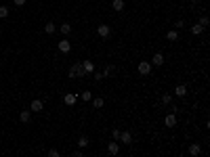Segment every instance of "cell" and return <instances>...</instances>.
<instances>
[{"mask_svg": "<svg viewBox=\"0 0 210 157\" xmlns=\"http://www.w3.org/2000/svg\"><path fill=\"white\" fill-rule=\"evenodd\" d=\"M19 119H21V124H28L29 122V111H21Z\"/></svg>", "mask_w": 210, "mask_h": 157, "instance_id": "cell-23", "label": "cell"}, {"mask_svg": "<svg viewBox=\"0 0 210 157\" xmlns=\"http://www.w3.org/2000/svg\"><path fill=\"white\" fill-rule=\"evenodd\" d=\"M137 69H139V73H141V75H149V73H151V63H147V61H141V63H139V67H137Z\"/></svg>", "mask_w": 210, "mask_h": 157, "instance_id": "cell-4", "label": "cell"}, {"mask_svg": "<svg viewBox=\"0 0 210 157\" xmlns=\"http://www.w3.org/2000/svg\"><path fill=\"white\" fill-rule=\"evenodd\" d=\"M183 25H185V21H183V19H179V21L175 23V28H176V29H183Z\"/></svg>", "mask_w": 210, "mask_h": 157, "instance_id": "cell-28", "label": "cell"}, {"mask_svg": "<svg viewBox=\"0 0 210 157\" xmlns=\"http://www.w3.org/2000/svg\"><path fill=\"white\" fill-rule=\"evenodd\" d=\"M42 109H44V103H42L40 99H34V101L29 103V111H34V113H40Z\"/></svg>", "mask_w": 210, "mask_h": 157, "instance_id": "cell-3", "label": "cell"}, {"mask_svg": "<svg viewBox=\"0 0 210 157\" xmlns=\"http://www.w3.org/2000/svg\"><path fill=\"white\" fill-rule=\"evenodd\" d=\"M88 143H91V140H88L86 136H80V138H78V147H80V149H84V147H88Z\"/></svg>", "mask_w": 210, "mask_h": 157, "instance_id": "cell-21", "label": "cell"}, {"mask_svg": "<svg viewBox=\"0 0 210 157\" xmlns=\"http://www.w3.org/2000/svg\"><path fill=\"white\" fill-rule=\"evenodd\" d=\"M59 29H61L63 36H70L71 34V25H70V23H61V25H59Z\"/></svg>", "mask_w": 210, "mask_h": 157, "instance_id": "cell-14", "label": "cell"}, {"mask_svg": "<svg viewBox=\"0 0 210 157\" xmlns=\"http://www.w3.org/2000/svg\"><path fill=\"white\" fill-rule=\"evenodd\" d=\"M151 65H155V67H162V65H164V55H162V53H155V55L151 57Z\"/></svg>", "mask_w": 210, "mask_h": 157, "instance_id": "cell-6", "label": "cell"}, {"mask_svg": "<svg viewBox=\"0 0 210 157\" xmlns=\"http://www.w3.org/2000/svg\"><path fill=\"white\" fill-rule=\"evenodd\" d=\"M112 7H113V11H116V13H120V11L124 8V0H113Z\"/></svg>", "mask_w": 210, "mask_h": 157, "instance_id": "cell-15", "label": "cell"}, {"mask_svg": "<svg viewBox=\"0 0 210 157\" xmlns=\"http://www.w3.org/2000/svg\"><path fill=\"white\" fill-rule=\"evenodd\" d=\"M67 75H70L71 80H74V78H84V75H86V71H84L82 63H74V65L70 67V73H67Z\"/></svg>", "mask_w": 210, "mask_h": 157, "instance_id": "cell-1", "label": "cell"}, {"mask_svg": "<svg viewBox=\"0 0 210 157\" xmlns=\"http://www.w3.org/2000/svg\"><path fill=\"white\" fill-rule=\"evenodd\" d=\"M191 34H193V36H200V34H204V28L200 25V23H196V25H191Z\"/></svg>", "mask_w": 210, "mask_h": 157, "instance_id": "cell-16", "label": "cell"}, {"mask_svg": "<svg viewBox=\"0 0 210 157\" xmlns=\"http://www.w3.org/2000/svg\"><path fill=\"white\" fill-rule=\"evenodd\" d=\"M57 46H59V50H61L63 55H67V53L71 50V42L70 40H59V44H57Z\"/></svg>", "mask_w": 210, "mask_h": 157, "instance_id": "cell-5", "label": "cell"}, {"mask_svg": "<svg viewBox=\"0 0 210 157\" xmlns=\"http://www.w3.org/2000/svg\"><path fill=\"white\" fill-rule=\"evenodd\" d=\"M197 23H200V25H202V28L206 29V28H208V25H210V19H208V17H206V15H202V17H200V21H197Z\"/></svg>", "mask_w": 210, "mask_h": 157, "instance_id": "cell-22", "label": "cell"}, {"mask_svg": "<svg viewBox=\"0 0 210 157\" xmlns=\"http://www.w3.org/2000/svg\"><path fill=\"white\" fill-rule=\"evenodd\" d=\"M109 34H112V28H109L107 23L97 25V36H99V38H109Z\"/></svg>", "mask_w": 210, "mask_h": 157, "instance_id": "cell-2", "label": "cell"}, {"mask_svg": "<svg viewBox=\"0 0 210 157\" xmlns=\"http://www.w3.org/2000/svg\"><path fill=\"white\" fill-rule=\"evenodd\" d=\"M82 67H84V71H86V73H95V65H92L91 59H86V61L82 63Z\"/></svg>", "mask_w": 210, "mask_h": 157, "instance_id": "cell-10", "label": "cell"}, {"mask_svg": "<svg viewBox=\"0 0 210 157\" xmlns=\"http://www.w3.org/2000/svg\"><path fill=\"white\" fill-rule=\"evenodd\" d=\"M164 124H166V128H175V126H176V115H175V113L166 115V117H164Z\"/></svg>", "mask_w": 210, "mask_h": 157, "instance_id": "cell-8", "label": "cell"}, {"mask_svg": "<svg viewBox=\"0 0 210 157\" xmlns=\"http://www.w3.org/2000/svg\"><path fill=\"white\" fill-rule=\"evenodd\" d=\"M44 32H46V34H55L57 25H55V23H46V25H44Z\"/></svg>", "mask_w": 210, "mask_h": 157, "instance_id": "cell-20", "label": "cell"}, {"mask_svg": "<svg viewBox=\"0 0 210 157\" xmlns=\"http://www.w3.org/2000/svg\"><path fill=\"white\" fill-rule=\"evenodd\" d=\"M13 4H15V7H23V4H25V0H13Z\"/></svg>", "mask_w": 210, "mask_h": 157, "instance_id": "cell-30", "label": "cell"}, {"mask_svg": "<svg viewBox=\"0 0 210 157\" xmlns=\"http://www.w3.org/2000/svg\"><path fill=\"white\" fill-rule=\"evenodd\" d=\"M112 138H113V140H118V138H120V130H113V132H112Z\"/></svg>", "mask_w": 210, "mask_h": 157, "instance_id": "cell-29", "label": "cell"}, {"mask_svg": "<svg viewBox=\"0 0 210 157\" xmlns=\"http://www.w3.org/2000/svg\"><path fill=\"white\" fill-rule=\"evenodd\" d=\"M103 80V73H95V82H101Z\"/></svg>", "mask_w": 210, "mask_h": 157, "instance_id": "cell-31", "label": "cell"}, {"mask_svg": "<svg viewBox=\"0 0 210 157\" xmlns=\"http://www.w3.org/2000/svg\"><path fill=\"white\" fill-rule=\"evenodd\" d=\"M118 140H122L124 144H130V143H133V136H130V132H120Z\"/></svg>", "mask_w": 210, "mask_h": 157, "instance_id": "cell-9", "label": "cell"}, {"mask_svg": "<svg viewBox=\"0 0 210 157\" xmlns=\"http://www.w3.org/2000/svg\"><path fill=\"white\" fill-rule=\"evenodd\" d=\"M91 99H92V94L88 92V90H84L82 92V101H91Z\"/></svg>", "mask_w": 210, "mask_h": 157, "instance_id": "cell-26", "label": "cell"}, {"mask_svg": "<svg viewBox=\"0 0 210 157\" xmlns=\"http://www.w3.org/2000/svg\"><path fill=\"white\" fill-rule=\"evenodd\" d=\"M63 103H65V105H74V103H76V94H65L63 96Z\"/></svg>", "mask_w": 210, "mask_h": 157, "instance_id": "cell-19", "label": "cell"}, {"mask_svg": "<svg viewBox=\"0 0 210 157\" xmlns=\"http://www.w3.org/2000/svg\"><path fill=\"white\" fill-rule=\"evenodd\" d=\"M162 103H164V105H170V103H172V94H162Z\"/></svg>", "mask_w": 210, "mask_h": 157, "instance_id": "cell-25", "label": "cell"}, {"mask_svg": "<svg viewBox=\"0 0 210 157\" xmlns=\"http://www.w3.org/2000/svg\"><path fill=\"white\" fill-rule=\"evenodd\" d=\"M113 73H116V67H113V65H105V69H103V78H112Z\"/></svg>", "mask_w": 210, "mask_h": 157, "instance_id": "cell-11", "label": "cell"}, {"mask_svg": "<svg viewBox=\"0 0 210 157\" xmlns=\"http://www.w3.org/2000/svg\"><path fill=\"white\" fill-rule=\"evenodd\" d=\"M166 38L170 42H175V40H179V32H176V29H170V32H168L166 34Z\"/></svg>", "mask_w": 210, "mask_h": 157, "instance_id": "cell-17", "label": "cell"}, {"mask_svg": "<svg viewBox=\"0 0 210 157\" xmlns=\"http://www.w3.org/2000/svg\"><path fill=\"white\" fill-rule=\"evenodd\" d=\"M200 153H202V147H200L197 143H193L191 147H189V155H200Z\"/></svg>", "mask_w": 210, "mask_h": 157, "instance_id": "cell-13", "label": "cell"}, {"mask_svg": "<svg viewBox=\"0 0 210 157\" xmlns=\"http://www.w3.org/2000/svg\"><path fill=\"white\" fill-rule=\"evenodd\" d=\"M191 2H197V0H191Z\"/></svg>", "mask_w": 210, "mask_h": 157, "instance_id": "cell-32", "label": "cell"}, {"mask_svg": "<svg viewBox=\"0 0 210 157\" xmlns=\"http://www.w3.org/2000/svg\"><path fill=\"white\" fill-rule=\"evenodd\" d=\"M91 101H92V107H97V109H101V107L105 105V101L101 99V96H97V99H91Z\"/></svg>", "mask_w": 210, "mask_h": 157, "instance_id": "cell-18", "label": "cell"}, {"mask_svg": "<svg viewBox=\"0 0 210 157\" xmlns=\"http://www.w3.org/2000/svg\"><path fill=\"white\" fill-rule=\"evenodd\" d=\"M46 155H49V157H59V151H57V149H50Z\"/></svg>", "mask_w": 210, "mask_h": 157, "instance_id": "cell-27", "label": "cell"}, {"mask_svg": "<svg viewBox=\"0 0 210 157\" xmlns=\"http://www.w3.org/2000/svg\"><path fill=\"white\" fill-rule=\"evenodd\" d=\"M175 94L176 96H185V94H187V86H183V84L175 86Z\"/></svg>", "mask_w": 210, "mask_h": 157, "instance_id": "cell-12", "label": "cell"}, {"mask_svg": "<svg viewBox=\"0 0 210 157\" xmlns=\"http://www.w3.org/2000/svg\"><path fill=\"white\" fill-rule=\"evenodd\" d=\"M107 153H109V155H118L120 153V144L116 143V140H112V143L107 144Z\"/></svg>", "mask_w": 210, "mask_h": 157, "instance_id": "cell-7", "label": "cell"}, {"mask_svg": "<svg viewBox=\"0 0 210 157\" xmlns=\"http://www.w3.org/2000/svg\"><path fill=\"white\" fill-rule=\"evenodd\" d=\"M8 17V7H0V19H7Z\"/></svg>", "mask_w": 210, "mask_h": 157, "instance_id": "cell-24", "label": "cell"}]
</instances>
